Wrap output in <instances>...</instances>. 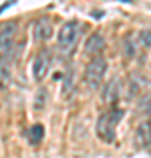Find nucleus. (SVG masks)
Here are the masks:
<instances>
[{"mask_svg":"<svg viewBox=\"0 0 151 158\" xmlns=\"http://www.w3.org/2000/svg\"><path fill=\"white\" fill-rule=\"evenodd\" d=\"M123 119V111L120 107H109L106 113L100 114L97 119L95 130L99 139L104 142H112L116 137V125Z\"/></svg>","mask_w":151,"mask_h":158,"instance_id":"obj_1","label":"nucleus"},{"mask_svg":"<svg viewBox=\"0 0 151 158\" xmlns=\"http://www.w3.org/2000/svg\"><path fill=\"white\" fill-rule=\"evenodd\" d=\"M16 34H18V23L7 21L0 27V62L7 63L12 60L16 53Z\"/></svg>","mask_w":151,"mask_h":158,"instance_id":"obj_2","label":"nucleus"},{"mask_svg":"<svg viewBox=\"0 0 151 158\" xmlns=\"http://www.w3.org/2000/svg\"><path fill=\"white\" fill-rule=\"evenodd\" d=\"M106 70H107V60L104 56L97 55L90 60V63L84 69V83L90 90H97L102 85Z\"/></svg>","mask_w":151,"mask_h":158,"instance_id":"obj_3","label":"nucleus"},{"mask_svg":"<svg viewBox=\"0 0 151 158\" xmlns=\"http://www.w3.org/2000/svg\"><path fill=\"white\" fill-rule=\"evenodd\" d=\"M79 37V23L76 19H69L58 30V46L63 51H70Z\"/></svg>","mask_w":151,"mask_h":158,"instance_id":"obj_4","label":"nucleus"},{"mask_svg":"<svg viewBox=\"0 0 151 158\" xmlns=\"http://www.w3.org/2000/svg\"><path fill=\"white\" fill-rule=\"evenodd\" d=\"M51 62H53L51 51L49 49H40L39 53H37V56L34 58V63H32V77L40 83V81L48 76V72H49Z\"/></svg>","mask_w":151,"mask_h":158,"instance_id":"obj_5","label":"nucleus"},{"mask_svg":"<svg viewBox=\"0 0 151 158\" xmlns=\"http://www.w3.org/2000/svg\"><path fill=\"white\" fill-rule=\"evenodd\" d=\"M120 95H121V79L120 77H111L106 85H104L102 100L106 102L109 107H116L118 100H120Z\"/></svg>","mask_w":151,"mask_h":158,"instance_id":"obj_6","label":"nucleus"},{"mask_svg":"<svg viewBox=\"0 0 151 158\" xmlns=\"http://www.w3.org/2000/svg\"><path fill=\"white\" fill-rule=\"evenodd\" d=\"M134 142L141 149L151 148V119H142L134 132Z\"/></svg>","mask_w":151,"mask_h":158,"instance_id":"obj_7","label":"nucleus"},{"mask_svg":"<svg viewBox=\"0 0 151 158\" xmlns=\"http://www.w3.org/2000/svg\"><path fill=\"white\" fill-rule=\"evenodd\" d=\"M53 35V27H51V21L48 18H39L37 21L34 23V27H32V37H34L37 42H44L48 40Z\"/></svg>","mask_w":151,"mask_h":158,"instance_id":"obj_8","label":"nucleus"},{"mask_svg":"<svg viewBox=\"0 0 151 158\" xmlns=\"http://www.w3.org/2000/svg\"><path fill=\"white\" fill-rule=\"evenodd\" d=\"M104 46H106V40L102 37L100 34H91L86 39V44H84V51L90 53V55H97V53H100L104 49Z\"/></svg>","mask_w":151,"mask_h":158,"instance_id":"obj_9","label":"nucleus"},{"mask_svg":"<svg viewBox=\"0 0 151 158\" xmlns=\"http://www.w3.org/2000/svg\"><path fill=\"white\" fill-rule=\"evenodd\" d=\"M11 79H12V74H11L9 63L0 62V91H6L11 86Z\"/></svg>","mask_w":151,"mask_h":158,"instance_id":"obj_10","label":"nucleus"},{"mask_svg":"<svg viewBox=\"0 0 151 158\" xmlns=\"http://www.w3.org/2000/svg\"><path fill=\"white\" fill-rule=\"evenodd\" d=\"M28 137H30V142L32 144H39L40 141H42V137H44V127L39 123H35L30 127V130H28Z\"/></svg>","mask_w":151,"mask_h":158,"instance_id":"obj_11","label":"nucleus"},{"mask_svg":"<svg viewBox=\"0 0 151 158\" xmlns=\"http://www.w3.org/2000/svg\"><path fill=\"white\" fill-rule=\"evenodd\" d=\"M137 111L146 116V119H151V95L142 97L137 104Z\"/></svg>","mask_w":151,"mask_h":158,"instance_id":"obj_12","label":"nucleus"},{"mask_svg":"<svg viewBox=\"0 0 151 158\" xmlns=\"http://www.w3.org/2000/svg\"><path fill=\"white\" fill-rule=\"evenodd\" d=\"M123 53L127 58H134L135 56V40L132 39V35H127L123 40Z\"/></svg>","mask_w":151,"mask_h":158,"instance_id":"obj_13","label":"nucleus"},{"mask_svg":"<svg viewBox=\"0 0 151 158\" xmlns=\"http://www.w3.org/2000/svg\"><path fill=\"white\" fill-rule=\"evenodd\" d=\"M137 42H139V46H142L144 49H149L151 48V30L149 28L141 30L139 35H137Z\"/></svg>","mask_w":151,"mask_h":158,"instance_id":"obj_14","label":"nucleus"},{"mask_svg":"<svg viewBox=\"0 0 151 158\" xmlns=\"http://www.w3.org/2000/svg\"><path fill=\"white\" fill-rule=\"evenodd\" d=\"M46 98H48L46 90H39V91H37V97H35V102H34V109H35V111H40V109L44 107Z\"/></svg>","mask_w":151,"mask_h":158,"instance_id":"obj_15","label":"nucleus"}]
</instances>
